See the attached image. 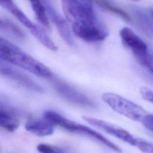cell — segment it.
Listing matches in <instances>:
<instances>
[{
	"mask_svg": "<svg viewBox=\"0 0 153 153\" xmlns=\"http://www.w3.org/2000/svg\"><path fill=\"white\" fill-rule=\"evenodd\" d=\"M51 82L58 94L68 102L84 108H97V104L93 100L63 80L53 78Z\"/></svg>",
	"mask_w": 153,
	"mask_h": 153,
	"instance_id": "obj_6",
	"label": "cell"
},
{
	"mask_svg": "<svg viewBox=\"0 0 153 153\" xmlns=\"http://www.w3.org/2000/svg\"><path fill=\"white\" fill-rule=\"evenodd\" d=\"M146 128L153 133V115L148 114L142 122Z\"/></svg>",
	"mask_w": 153,
	"mask_h": 153,
	"instance_id": "obj_20",
	"label": "cell"
},
{
	"mask_svg": "<svg viewBox=\"0 0 153 153\" xmlns=\"http://www.w3.org/2000/svg\"><path fill=\"white\" fill-rule=\"evenodd\" d=\"M20 125L19 111L8 106L0 105V126L8 131H15Z\"/></svg>",
	"mask_w": 153,
	"mask_h": 153,
	"instance_id": "obj_10",
	"label": "cell"
},
{
	"mask_svg": "<svg viewBox=\"0 0 153 153\" xmlns=\"http://www.w3.org/2000/svg\"><path fill=\"white\" fill-rule=\"evenodd\" d=\"M37 151L40 153H66L61 148L46 143H40L37 145Z\"/></svg>",
	"mask_w": 153,
	"mask_h": 153,
	"instance_id": "obj_17",
	"label": "cell"
},
{
	"mask_svg": "<svg viewBox=\"0 0 153 153\" xmlns=\"http://www.w3.org/2000/svg\"><path fill=\"white\" fill-rule=\"evenodd\" d=\"M120 36L123 44L131 50L137 62L153 75V63L145 42L127 27L120 30Z\"/></svg>",
	"mask_w": 153,
	"mask_h": 153,
	"instance_id": "obj_4",
	"label": "cell"
},
{
	"mask_svg": "<svg viewBox=\"0 0 153 153\" xmlns=\"http://www.w3.org/2000/svg\"><path fill=\"white\" fill-rule=\"evenodd\" d=\"M150 59H151V62H152V63H153V54H150Z\"/></svg>",
	"mask_w": 153,
	"mask_h": 153,
	"instance_id": "obj_21",
	"label": "cell"
},
{
	"mask_svg": "<svg viewBox=\"0 0 153 153\" xmlns=\"http://www.w3.org/2000/svg\"><path fill=\"white\" fill-rule=\"evenodd\" d=\"M151 14H152V19H153V9H152V11H151Z\"/></svg>",
	"mask_w": 153,
	"mask_h": 153,
	"instance_id": "obj_22",
	"label": "cell"
},
{
	"mask_svg": "<svg viewBox=\"0 0 153 153\" xmlns=\"http://www.w3.org/2000/svg\"><path fill=\"white\" fill-rule=\"evenodd\" d=\"M0 57L2 60L25 69L36 76L45 78L52 77V72L48 68L2 36L0 38Z\"/></svg>",
	"mask_w": 153,
	"mask_h": 153,
	"instance_id": "obj_1",
	"label": "cell"
},
{
	"mask_svg": "<svg viewBox=\"0 0 153 153\" xmlns=\"http://www.w3.org/2000/svg\"><path fill=\"white\" fill-rule=\"evenodd\" d=\"M131 1H135V2H136V1H139L140 0H131Z\"/></svg>",
	"mask_w": 153,
	"mask_h": 153,
	"instance_id": "obj_23",
	"label": "cell"
},
{
	"mask_svg": "<svg viewBox=\"0 0 153 153\" xmlns=\"http://www.w3.org/2000/svg\"><path fill=\"white\" fill-rule=\"evenodd\" d=\"M102 100L114 111L135 121L142 122L148 112L139 105L115 93H105Z\"/></svg>",
	"mask_w": 153,
	"mask_h": 153,
	"instance_id": "obj_5",
	"label": "cell"
},
{
	"mask_svg": "<svg viewBox=\"0 0 153 153\" xmlns=\"http://www.w3.org/2000/svg\"><path fill=\"white\" fill-rule=\"evenodd\" d=\"M82 118L87 123L92 126L99 128L130 145L135 146L136 137H134L125 129L102 120L87 116H84Z\"/></svg>",
	"mask_w": 153,
	"mask_h": 153,
	"instance_id": "obj_7",
	"label": "cell"
},
{
	"mask_svg": "<svg viewBox=\"0 0 153 153\" xmlns=\"http://www.w3.org/2000/svg\"><path fill=\"white\" fill-rule=\"evenodd\" d=\"M0 4L3 8L8 10L23 25L29 29L30 32L34 36L38 34V32H39V31L41 30L40 29L41 28L33 23L27 17L25 13L22 12L19 7H17L13 0H0Z\"/></svg>",
	"mask_w": 153,
	"mask_h": 153,
	"instance_id": "obj_11",
	"label": "cell"
},
{
	"mask_svg": "<svg viewBox=\"0 0 153 153\" xmlns=\"http://www.w3.org/2000/svg\"><path fill=\"white\" fill-rule=\"evenodd\" d=\"M54 125L45 118H29L25 124V129L38 136H46L53 133Z\"/></svg>",
	"mask_w": 153,
	"mask_h": 153,
	"instance_id": "obj_12",
	"label": "cell"
},
{
	"mask_svg": "<svg viewBox=\"0 0 153 153\" xmlns=\"http://www.w3.org/2000/svg\"><path fill=\"white\" fill-rule=\"evenodd\" d=\"M97 3L101 6L102 8L106 9V10L117 14V16H120V17L123 18L124 20L127 22H131V19L130 16L123 9L114 7L112 4H109L108 2L105 0H96Z\"/></svg>",
	"mask_w": 153,
	"mask_h": 153,
	"instance_id": "obj_16",
	"label": "cell"
},
{
	"mask_svg": "<svg viewBox=\"0 0 153 153\" xmlns=\"http://www.w3.org/2000/svg\"><path fill=\"white\" fill-rule=\"evenodd\" d=\"M36 19L46 28H49L48 16L45 6L41 0H29Z\"/></svg>",
	"mask_w": 153,
	"mask_h": 153,
	"instance_id": "obj_14",
	"label": "cell"
},
{
	"mask_svg": "<svg viewBox=\"0 0 153 153\" xmlns=\"http://www.w3.org/2000/svg\"><path fill=\"white\" fill-rule=\"evenodd\" d=\"M0 72L1 75L7 78L17 84L32 91L44 92V88L29 76L18 71L3 63L1 60Z\"/></svg>",
	"mask_w": 153,
	"mask_h": 153,
	"instance_id": "obj_8",
	"label": "cell"
},
{
	"mask_svg": "<svg viewBox=\"0 0 153 153\" xmlns=\"http://www.w3.org/2000/svg\"><path fill=\"white\" fill-rule=\"evenodd\" d=\"M134 16L142 30L149 38L153 36V24L147 13L137 7L132 8Z\"/></svg>",
	"mask_w": 153,
	"mask_h": 153,
	"instance_id": "obj_13",
	"label": "cell"
},
{
	"mask_svg": "<svg viewBox=\"0 0 153 153\" xmlns=\"http://www.w3.org/2000/svg\"><path fill=\"white\" fill-rule=\"evenodd\" d=\"M1 30L18 39H25V33L17 25L7 19H1Z\"/></svg>",
	"mask_w": 153,
	"mask_h": 153,
	"instance_id": "obj_15",
	"label": "cell"
},
{
	"mask_svg": "<svg viewBox=\"0 0 153 153\" xmlns=\"http://www.w3.org/2000/svg\"><path fill=\"white\" fill-rule=\"evenodd\" d=\"M140 93L142 98L153 104V91L147 87H142Z\"/></svg>",
	"mask_w": 153,
	"mask_h": 153,
	"instance_id": "obj_19",
	"label": "cell"
},
{
	"mask_svg": "<svg viewBox=\"0 0 153 153\" xmlns=\"http://www.w3.org/2000/svg\"><path fill=\"white\" fill-rule=\"evenodd\" d=\"M134 146L143 153H153V143L143 139L136 138Z\"/></svg>",
	"mask_w": 153,
	"mask_h": 153,
	"instance_id": "obj_18",
	"label": "cell"
},
{
	"mask_svg": "<svg viewBox=\"0 0 153 153\" xmlns=\"http://www.w3.org/2000/svg\"><path fill=\"white\" fill-rule=\"evenodd\" d=\"M62 5L72 32L86 27L100 25L95 18L91 0H62Z\"/></svg>",
	"mask_w": 153,
	"mask_h": 153,
	"instance_id": "obj_2",
	"label": "cell"
},
{
	"mask_svg": "<svg viewBox=\"0 0 153 153\" xmlns=\"http://www.w3.org/2000/svg\"><path fill=\"white\" fill-rule=\"evenodd\" d=\"M45 6L47 16L56 25L59 33L64 41L69 45H74L71 30L67 21L59 15L48 0H41Z\"/></svg>",
	"mask_w": 153,
	"mask_h": 153,
	"instance_id": "obj_9",
	"label": "cell"
},
{
	"mask_svg": "<svg viewBox=\"0 0 153 153\" xmlns=\"http://www.w3.org/2000/svg\"><path fill=\"white\" fill-rule=\"evenodd\" d=\"M44 116L45 119L48 120L54 125H57L58 126L69 132L81 134L90 137L102 143L113 151L117 153H122V150L119 146L108 140L97 131L86 126L80 124L70 120L59 113L52 111H45L44 114Z\"/></svg>",
	"mask_w": 153,
	"mask_h": 153,
	"instance_id": "obj_3",
	"label": "cell"
}]
</instances>
